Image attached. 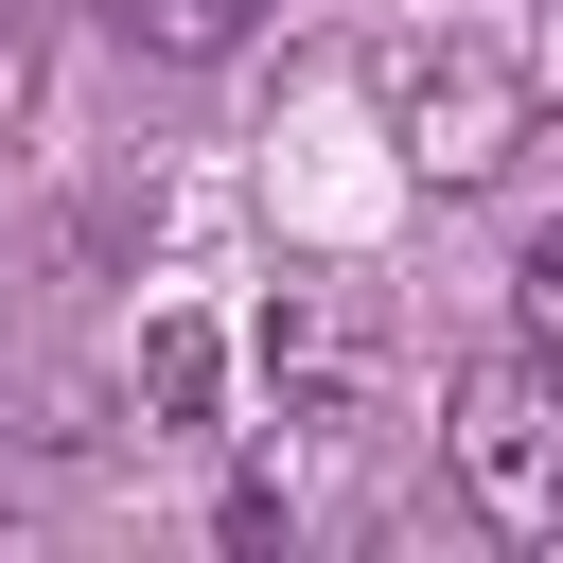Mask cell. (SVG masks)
I'll return each mask as SVG.
<instances>
[{
	"instance_id": "1",
	"label": "cell",
	"mask_w": 563,
	"mask_h": 563,
	"mask_svg": "<svg viewBox=\"0 0 563 563\" xmlns=\"http://www.w3.org/2000/svg\"><path fill=\"white\" fill-rule=\"evenodd\" d=\"M440 457H457V493H475L493 545H545L563 528V352L545 334L528 352H475L457 405H440Z\"/></svg>"
},
{
	"instance_id": "3",
	"label": "cell",
	"mask_w": 563,
	"mask_h": 563,
	"mask_svg": "<svg viewBox=\"0 0 563 563\" xmlns=\"http://www.w3.org/2000/svg\"><path fill=\"white\" fill-rule=\"evenodd\" d=\"M264 369H282L299 422H352V387H369V299H352V282H282V299H264Z\"/></svg>"
},
{
	"instance_id": "2",
	"label": "cell",
	"mask_w": 563,
	"mask_h": 563,
	"mask_svg": "<svg viewBox=\"0 0 563 563\" xmlns=\"http://www.w3.org/2000/svg\"><path fill=\"white\" fill-rule=\"evenodd\" d=\"M528 123H545V88H528V53H510V35H422V53H387V141H405V176H422V194L510 176V158H528Z\"/></svg>"
},
{
	"instance_id": "4",
	"label": "cell",
	"mask_w": 563,
	"mask_h": 563,
	"mask_svg": "<svg viewBox=\"0 0 563 563\" xmlns=\"http://www.w3.org/2000/svg\"><path fill=\"white\" fill-rule=\"evenodd\" d=\"M211 369H229L211 317H158V334H141V405H158V422H211Z\"/></svg>"
},
{
	"instance_id": "7",
	"label": "cell",
	"mask_w": 563,
	"mask_h": 563,
	"mask_svg": "<svg viewBox=\"0 0 563 563\" xmlns=\"http://www.w3.org/2000/svg\"><path fill=\"white\" fill-rule=\"evenodd\" d=\"M35 106V0H0V123Z\"/></svg>"
},
{
	"instance_id": "5",
	"label": "cell",
	"mask_w": 563,
	"mask_h": 563,
	"mask_svg": "<svg viewBox=\"0 0 563 563\" xmlns=\"http://www.w3.org/2000/svg\"><path fill=\"white\" fill-rule=\"evenodd\" d=\"M246 18H264V0H123V35H141V53H229Z\"/></svg>"
},
{
	"instance_id": "6",
	"label": "cell",
	"mask_w": 563,
	"mask_h": 563,
	"mask_svg": "<svg viewBox=\"0 0 563 563\" xmlns=\"http://www.w3.org/2000/svg\"><path fill=\"white\" fill-rule=\"evenodd\" d=\"M510 282H528V334H545V352H563V229H545V246H528V264H510Z\"/></svg>"
}]
</instances>
